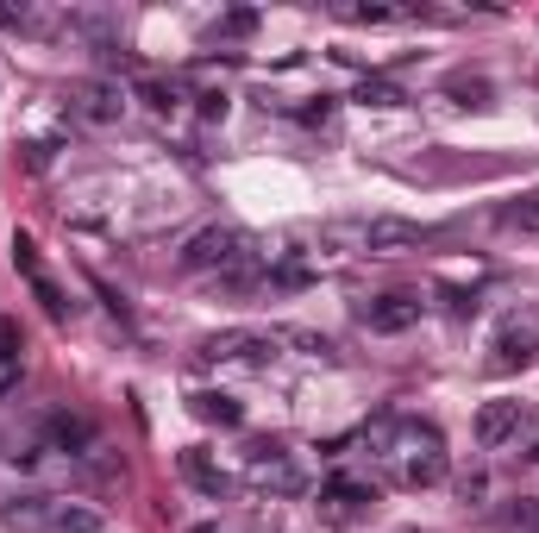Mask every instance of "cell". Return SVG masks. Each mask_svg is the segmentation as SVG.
Instances as JSON below:
<instances>
[{
  "instance_id": "obj_1",
  "label": "cell",
  "mask_w": 539,
  "mask_h": 533,
  "mask_svg": "<svg viewBox=\"0 0 539 533\" xmlns=\"http://www.w3.org/2000/svg\"><path fill=\"white\" fill-rule=\"evenodd\" d=\"M245 258H251V239L239 233V226H201V233L176 251V264L189 276H226L232 264H245Z\"/></svg>"
},
{
  "instance_id": "obj_2",
  "label": "cell",
  "mask_w": 539,
  "mask_h": 533,
  "mask_svg": "<svg viewBox=\"0 0 539 533\" xmlns=\"http://www.w3.org/2000/svg\"><path fill=\"white\" fill-rule=\"evenodd\" d=\"M402 439H408V446L395 458H402V483H408V490H433V483H445L452 465H445V452H439V433L433 427H402Z\"/></svg>"
},
{
  "instance_id": "obj_3",
  "label": "cell",
  "mask_w": 539,
  "mask_h": 533,
  "mask_svg": "<svg viewBox=\"0 0 539 533\" xmlns=\"http://www.w3.org/2000/svg\"><path fill=\"white\" fill-rule=\"evenodd\" d=\"M63 113L76 126H120V113H126V95L113 82H69V95H63Z\"/></svg>"
},
{
  "instance_id": "obj_4",
  "label": "cell",
  "mask_w": 539,
  "mask_h": 533,
  "mask_svg": "<svg viewBox=\"0 0 539 533\" xmlns=\"http://www.w3.org/2000/svg\"><path fill=\"white\" fill-rule=\"evenodd\" d=\"M420 308H427L420 295L389 289V295H370L364 308H358V320H364L370 333H408V327H420Z\"/></svg>"
},
{
  "instance_id": "obj_5",
  "label": "cell",
  "mask_w": 539,
  "mask_h": 533,
  "mask_svg": "<svg viewBox=\"0 0 539 533\" xmlns=\"http://www.w3.org/2000/svg\"><path fill=\"white\" fill-rule=\"evenodd\" d=\"M358 239H364V251H377V258H402V251H420V245H427L433 233H427L420 220H395V214H377V220H370Z\"/></svg>"
},
{
  "instance_id": "obj_6",
  "label": "cell",
  "mask_w": 539,
  "mask_h": 533,
  "mask_svg": "<svg viewBox=\"0 0 539 533\" xmlns=\"http://www.w3.org/2000/svg\"><path fill=\"white\" fill-rule=\"evenodd\" d=\"M251 483H257V490H270V496H301V490H308V477H301V465L283 446H257L251 452Z\"/></svg>"
},
{
  "instance_id": "obj_7",
  "label": "cell",
  "mask_w": 539,
  "mask_h": 533,
  "mask_svg": "<svg viewBox=\"0 0 539 533\" xmlns=\"http://www.w3.org/2000/svg\"><path fill=\"white\" fill-rule=\"evenodd\" d=\"M264 352H270V339H264V333H245V327L201 339V358H207V364H257Z\"/></svg>"
},
{
  "instance_id": "obj_8",
  "label": "cell",
  "mask_w": 539,
  "mask_h": 533,
  "mask_svg": "<svg viewBox=\"0 0 539 533\" xmlns=\"http://www.w3.org/2000/svg\"><path fill=\"white\" fill-rule=\"evenodd\" d=\"M370 502H377V483H370V477H333V483L320 490V508H326L333 521H351V515L370 508Z\"/></svg>"
},
{
  "instance_id": "obj_9",
  "label": "cell",
  "mask_w": 539,
  "mask_h": 533,
  "mask_svg": "<svg viewBox=\"0 0 539 533\" xmlns=\"http://www.w3.org/2000/svg\"><path fill=\"white\" fill-rule=\"evenodd\" d=\"M527 427V402H483L477 414V446H502Z\"/></svg>"
},
{
  "instance_id": "obj_10",
  "label": "cell",
  "mask_w": 539,
  "mask_h": 533,
  "mask_svg": "<svg viewBox=\"0 0 539 533\" xmlns=\"http://www.w3.org/2000/svg\"><path fill=\"white\" fill-rule=\"evenodd\" d=\"M44 439H51V452H88V446H95V421H88V414L57 408L51 427H44Z\"/></svg>"
},
{
  "instance_id": "obj_11",
  "label": "cell",
  "mask_w": 539,
  "mask_h": 533,
  "mask_svg": "<svg viewBox=\"0 0 539 533\" xmlns=\"http://www.w3.org/2000/svg\"><path fill=\"white\" fill-rule=\"evenodd\" d=\"M533 345H539V333L514 320V327H502V333H496V358H489V370H521V364L533 358Z\"/></svg>"
},
{
  "instance_id": "obj_12",
  "label": "cell",
  "mask_w": 539,
  "mask_h": 533,
  "mask_svg": "<svg viewBox=\"0 0 539 533\" xmlns=\"http://www.w3.org/2000/svg\"><path fill=\"white\" fill-rule=\"evenodd\" d=\"M189 414L207 427H239L245 421V408L232 402V396H214V389H201V396H189Z\"/></svg>"
},
{
  "instance_id": "obj_13",
  "label": "cell",
  "mask_w": 539,
  "mask_h": 533,
  "mask_svg": "<svg viewBox=\"0 0 539 533\" xmlns=\"http://www.w3.org/2000/svg\"><path fill=\"white\" fill-rule=\"evenodd\" d=\"M51 533H107V515H101V508H88V502H57Z\"/></svg>"
},
{
  "instance_id": "obj_14",
  "label": "cell",
  "mask_w": 539,
  "mask_h": 533,
  "mask_svg": "<svg viewBox=\"0 0 539 533\" xmlns=\"http://www.w3.org/2000/svg\"><path fill=\"white\" fill-rule=\"evenodd\" d=\"M176 465H182V477H189L201 496H226V471H220V465H214V458H207V452H182Z\"/></svg>"
},
{
  "instance_id": "obj_15",
  "label": "cell",
  "mask_w": 539,
  "mask_h": 533,
  "mask_svg": "<svg viewBox=\"0 0 539 533\" xmlns=\"http://www.w3.org/2000/svg\"><path fill=\"white\" fill-rule=\"evenodd\" d=\"M351 101H358V107H408V95H402V88H395L389 76H364Z\"/></svg>"
},
{
  "instance_id": "obj_16",
  "label": "cell",
  "mask_w": 539,
  "mask_h": 533,
  "mask_svg": "<svg viewBox=\"0 0 539 533\" xmlns=\"http://www.w3.org/2000/svg\"><path fill=\"white\" fill-rule=\"evenodd\" d=\"M51 515H57V496H26V502L7 508L13 527H51Z\"/></svg>"
},
{
  "instance_id": "obj_17",
  "label": "cell",
  "mask_w": 539,
  "mask_h": 533,
  "mask_svg": "<svg viewBox=\"0 0 539 533\" xmlns=\"http://www.w3.org/2000/svg\"><path fill=\"white\" fill-rule=\"evenodd\" d=\"M283 345H295V352H308V358H333V339L314 333V327H283Z\"/></svg>"
},
{
  "instance_id": "obj_18",
  "label": "cell",
  "mask_w": 539,
  "mask_h": 533,
  "mask_svg": "<svg viewBox=\"0 0 539 533\" xmlns=\"http://www.w3.org/2000/svg\"><path fill=\"white\" fill-rule=\"evenodd\" d=\"M32 295L44 301V314H51V320H69V295L51 283V276H32Z\"/></svg>"
},
{
  "instance_id": "obj_19",
  "label": "cell",
  "mask_w": 539,
  "mask_h": 533,
  "mask_svg": "<svg viewBox=\"0 0 539 533\" xmlns=\"http://www.w3.org/2000/svg\"><path fill=\"white\" fill-rule=\"evenodd\" d=\"M251 32H257V13H251V7L220 13V26H214V38H251Z\"/></svg>"
},
{
  "instance_id": "obj_20",
  "label": "cell",
  "mask_w": 539,
  "mask_h": 533,
  "mask_svg": "<svg viewBox=\"0 0 539 533\" xmlns=\"http://www.w3.org/2000/svg\"><path fill=\"white\" fill-rule=\"evenodd\" d=\"M13 270L26 276V283H32V276H44V270H38V245H32L26 233H13Z\"/></svg>"
},
{
  "instance_id": "obj_21",
  "label": "cell",
  "mask_w": 539,
  "mask_h": 533,
  "mask_svg": "<svg viewBox=\"0 0 539 533\" xmlns=\"http://www.w3.org/2000/svg\"><path fill=\"white\" fill-rule=\"evenodd\" d=\"M138 95H145V107H157V113H170V107H176V88H170V82H157V76L138 82Z\"/></svg>"
},
{
  "instance_id": "obj_22",
  "label": "cell",
  "mask_w": 539,
  "mask_h": 533,
  "mask_svg": "<svg viewBox=\"0 0 539 533\" xmlns=\"http://www.w3.org/2000/svg\"><path fill=\"white\" fill-rule=\"evenodd\" d=\"M13 364H19V327H13V320H0V370L13 377Z\"/></svg>"
},
{
  "instance_id": "obj_23",
  "label": "cell",
  "mask_w": 539,
  "mask_h": 533,
  "mask_svg": "<svg viewBox=\"0 0 539 533\" xmlns=\"http://www.w3.org/2000/svg\"><path fill=\"white\" fill-rule=\"evenodd\" d=\"M452 95H458L464 107H489V82H471V76H458V82H452Z\"/></svg>"
},
{
  "instance_id": "obj_24",
  "label": "cell",
  "mask_w": 539,
  "mask_h": 533,
  "mask_svg": "<svg viewBox=\"0 0 539 533\" xmlns=\"http://www.w3.org/2000/svg\"><path fill=\"white\" fill-rule=\"evenodd\" d=\"M508 226H539V195H527V201H514L508 214H502Z\"/></svg>"
},
{
  "instance_id": "obj_25",
  "label": "cell",
  "mask_w": 539,
  "mask_h": 533,
  "mask_svg": "<svg viewBox=\"0 0 539 533\" xmlns=\"http://www.w3.org/2000/svg\"><path fill=\"white\" fill-rule=\"evenodd\" d=\"M201 120H226V95H220V88H207V95H201Z\"/></svg>"
},
{
  "instance_id": "obj_26",
  "label": "cell",
  "mask_w": 539,
  "mask_h": 533,
  "mask_svg": "<svg viewBox=\"0 0 539 533\" xmlns=\"http://www.w3.org/2000/svg\"><path fill=\"white\" fill-rule=\"evenodd\" d=\"M189 533H226V527H220V521H195Z\"/></svg>"
},
{
  "instance_id": "obj_27",
  "label": "cell",
  "mask_w": 539,
  "mask_h": 533,
  "mask_svg": "<svg viewBox=\"0 0 539 533\" xmlns=\"http://www.w3.org/2000/svg\"><path fill=\"white\" fill-rule=\"evenodd\" d=\"M533 458H539V439H533Z\"/></svg>"
}]
</instances>
